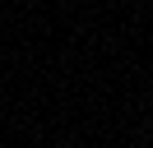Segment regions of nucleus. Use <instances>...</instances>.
<instances>
[{
  "label": "nucleus",
  "mask_w": 153,
  "mask_h": 148,
  "mask_svg": "<svg viewBox=\"0 0 153 148\" xmlns=\"http://www.w3.org/2000/svg\"><path fill=\"white\" fill-rule=\"evenodd\" d=\"M65 148H70V144H65Z\"/></svg>",
  "instance_id": "obj_1"
}]
</instances>
